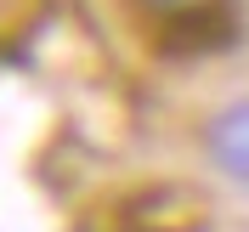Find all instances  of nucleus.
I'll use <instances>...</instances> for the list:
<instances>
[{
  "label": "nucleus",
  "instance_id": "1",
  "mask_svg": "<svg viewBox=\"0 0 249 232\" xmlns=\"http://www.w3.org/2000/svg\"><path fill=\"white\" fill-rule=\"evenodd\" d=\"M238 34H244L238 0H198L176 17H159V51L164 57H210V51L238 46Z\"/></svg>",
  "mask_w": 249,
  "mask_h": 232
},
{
  "label": "nucleus",
  "instance_id": "2",
  "mask_svg": "<svg viewBox=\"0 0 249 232\" xmlns=\"http://www.w3.org/2000/svg\"><path fill=\"white\" fill-rule=\"evenodd\" d=\"M198 142H204L210 170H221L232 187H244V193H249V96H244V102L215 108L210 119H204Z\"/></svg>",
  "mask_w": 249,
  "mask_h": 232
},
{
  "label": "nucleus",
  "instance_id": "3",
  "mask_svg": "<svg viewBox=\"0 0 249 232\" xmlns=\"http://www.w3.org/2000/svg\"><path fill=\"white\" fill-rule=\"evenodd\" d=\"M153 17H176V12H187V6H198V0H142Z\"/></svg>",
  "mask_w": 249,
  "mask_h": 232
}]
</instances>
